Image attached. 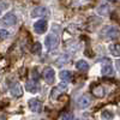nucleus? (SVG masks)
<instances>
[{
    "label": "nucleus",
    "instance_id": "nucleus-13",
    "mask_svg": "<svg viewBox=\"0 0 120 120\" xmlns=\"http://www.w3.org/2000/svg\"><path fill=\"white\" fill-rule=\"evenodd\" d=\"M76 67H77V70H79V71L85 72V71L89 70V64L85 61V60H78V61L76 63Z\"/></svg>",
    "mask_w": 120,
    "mask_h": 120
},
{
    "label": "nucleus",
    "instance_id": "nucleus-10",
    "mask_svg": "<svg viewBox=\"0 0 120 120\" xmlns=\"http://www.w3.org/2000/svg\"><path fill=\"white\" fill-rule=\"evenodd\" d=\"M91 93H93L94 96H96V97H98V98L103 97L105 94H106L105 88H103L102 85H96V86H94V88L91 89Z\"/></svg>",
    "mask_w": 120,
    "mask_h": 120
},
{
    "label": "nucleus",
    "instance_id": "nucleus-7",
    "mask_svg": "<svg viewBox=\"0 0 120 120\" xmlns=\"http://www.w3.org/2000/svg\"><path fill=\"white\" fill-rule=\"evenodd\" d=\"M45 16H48V10L46 7H42V6H38V7H35L31 12V17L35 18V17H45Z\"/></svg>",
    "mask_w": 120,
    "mask_h": 120
},
{
    "label": "nucleus",
    "instance_id": "nucleus-4",
    "mask_svg": "<svg viewBox=\"0 0 120 120\" xmlns=\"http://www.w3.org/2000/svg\"><path fill=\"white\" fill-rule=\"evenodd\" d=\"M28 105H29V108L31 109V112H34V113H41L42 112V102L40 100L31 98V100H29Z\"/></svg>",
    "mask_w": 120,
    "mask_h": 120
},
{
    "label": "nucleus",
    "instance_id": "nucleus-20",
    "mask_svg": "<svg viewBox=\"0 0 120 120\" xmlns=\"http://www.w3.org/2000/svg\"><path fill=\"white\" fill-rule=\"evenodd\" d=\"M109 1H118V0H109Z\"/></svg>",
    "mask_w": 120,
    "mask_h": 120
},
{
    "label": "nucleus",
    "instance_id": "nucleus-2",
    "mask_svg": "<svg viewBox=\"0 0 120 120\" xmlns=\"http://www.w3.org/2000/svg\"><path fill=\"white\" fill-rule=\"evenodd\" d=\"M47 29H48V23L43 18L38 19V21L34 24V31L37 33V34H45L47 31Z\"/></svg>",
    "mask_w": 120,
    "mask_h": 120
},
{
    "label": "nucleus",
    "instance_id": "nucleus-5",
    "mask_svg": "<svg viewBox=\"0 0 120 120\" xmlns=\"http://www.w3.org/2000/svg\"><path fill=\"white\" fill-rule=\"evenodd\" d=\"M43 78L48 84H53L55 81V72L52 67H46L43 70Z\"/></svg>",
    "mask_w": 120,
    "mask_h": 120
},
{
    "label": "nucleus",
    "instance_id": "nucleus-12",
    "mask_svg": "<svg viewBox=\"0 0 120 120\" xmlns=\"http://www.w3.org/2000/svg\"><path fill=\"white\" fill-rule=\"evenodd\" d=\"M26 90L30 93H36L37 91V82L34 81V79H30V81L26 82V85H25Z\"/></svg>",
    "mask_w": 120,
    "mask_h": 120
},
{
    "label": "nucleus",
    "instance_id": "nucleus-14",
    "mask_svg": "<svg viewBox=\"0 0 120 120\" xmlns=\"http://www.w3.org/2000/svg\"><path fill=\"white\" fill-rule=\"evenodd\" d=\"M101 73L103 76H113L114 71H113V67L111 64H106L102 66V70H101Z\"/></svg>",
    "mask_w": 120,
    "mask_h": 120
},
{
    "label": "nucleus",
    "instance_id": "nucleus-6",
    "mask_svg": "<svg viewBox=\"0 0 120 120\" xmlns=\"http://www.w3.org/2000/svg\"><path fill=\"white\" fill-rule=\"evenodd\" d=\"M90 103H91V98H90L88 95H82L77 100V106L79 108H86V107H89Z\"/></svg>",
    "mask_w": 120,
    "mask_h": 120
},
{
    "label": "nucleus",
    "instance_id": "nucleus-16",
    "mask_svg": "<svg viewBox=\"0 0 120 120\" xmlns=\"http://www.w3.org/2000/svg\"><path fill=\"white\" fill-rule=\"evenodd\" d=\"M41 51H42L41 43H40V42H35L34 46H33V48H31V52H33L34 54H40V53H41Z\"/></svg>",
    "mask_w": 120,
    "mask_h": 120
},
{
    "label": "nucleus",
    "instance_id": "nucleus-8",
    "mask_svg": "<svg viewBox=\"0 0 120 120\" xmlns=\"http://www.w3.org/2000/svg\"><path fill=\"white\" fill-rule=\"evenodd\" d=\"M10 91H11L12 96H15V97H19V96L23 95V89H22V85L19 84V83H13L11 85Z\"/></svg>",
    "mask_w": 120,
    "mask_h": 120
},
{
    "label": "nucleus",
    "instance_id": "nucleus-18",
    "mask_svg": "<svg viewBox=\"0 0 120 120\" xmlns=\"http://www.w3.org/2000/svg\"><path fill=\"white\" fill-rule=\"evenodd\" d=\"M8 37V31L6 29H0V40H5Z\"/></svg>",
    "mask_w": 120,
    "mask_h": 120
},
{
    "label": "nucleus",
    "instance_id": "nucleus-1",
    "mask_svg": "<svg viewBox=\"0 0 120 120\" xmlns=\"http://www.w3.org/2000/svg\"><path fill=\"white\" fill-rule=\"evenodd\" d=\"M59 31H52L49 35H47L46 40H45V43L48 51H53L59 45Z\"/></svg>",
    "mask_w": 120,
    "mask_h": 120
},
{
    "label": "nucleus",
    "instance_id": "nucleus-9",
    "mask_svg": "<svg viewBox=\"0 0 120 120\" xmlns=\"http://www.w3.org/2000/svg\"><path fill=\"white\" fill-rule=\"evenodd\" d=\"M105 35L108 38H115V37H118L119 31L113 26H107V28H105Z\"/></svg>",
    "mask_w": 120,
    "mask_h": 120
},
{
    "label": "nucleus",
    "instance_id": "nucleus-15",
    "mask_svg": "<svg viewBox=\"0 0 120 120\" xmlns=\"http://www.w3.org/2000/svg\"><path fill=\"white\" fill-rule=\"evenodd\" d=\"M109 52L114 56H120V45L119 43H114L109 46Z\"/></svg>",
    "mask_w": 120,
    "mask_h": 120
},
{
    "label": "nucleus",
    "instance_id": "nucleus-19",
    "mask_svg": "<svg viewBox=\"0 0 120 120\" xmlns=\"http://www.w3.org/2000/svg\"><path fill=\"white\" fill-rule=\"evenodd\" d=\"M72 119V114L70 112H65L61 114V120H71Z\"/></svg>",
    "mask_w": 120,
    "mask_h": 120
},
{
    "label": "nucleus",
    "instance_id": "nucleus-17",
    "mask_svg": "<svg viewBox=\"0 0 120 120\" xmlns=\"http://www.w3.org/2000/svg\"><path fill=\"white\" fill-rule=\"evenodd\" d=\"M101 116H102L103 120H112L114 115H113V113L111 111H103L102 114H101Z\"/></svg>",
    "mask_w": 120,
    "mask_h": 120
},
{
    "label": "nucleus",
    "instance_id": "nucleus-3",
    "mask_svg": "<svg viewBox=\"0 0 120 120\" xmlns=\"http://www.w3.org/2000/svg\"><path fill=\"white\" fill-rule=\"evenodd\" d=\"M1 23H3V25H5V26H12V25H16V24H17V17H16L15 13L8 12V13H6V15L3 17Z\"/></svg>",
    "mask_w": 120,
    "mask_h": 120
},
{
    "label": "nucleus",
    "instance_id": "nucleus-11",
    "mask_svg": "<svg viewBox=\"0 0 120 120\" xmlns=\"http://www.w3.org/2000/svg\"><path fill=\"white\" fill-rule=\"evenodd\" d=\"M59 76H60V79H61L64 83H68V82L72 81V72L66 71V70H63Z\"/></svg>",
    "mask_w": 120,
    "mask_h": 120
}]
</instances>
